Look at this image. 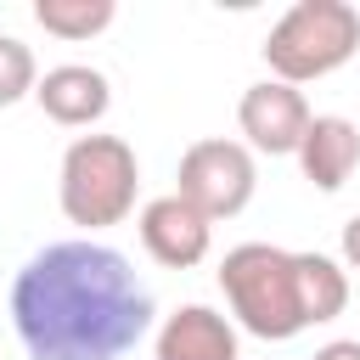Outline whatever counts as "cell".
I'll list each match as a JSON object with an SVG mask.
<instances>
[{"instance_id":"obj_12","label":"cell","mask_w":360,"mask_h":360,"mask_svg":"<svg viewBox=\"0 0 360 360\" xmlns=\"http://www.w3.org/2000/svg\"><path fill=\"white\" fill-rule=\"evenodd\" d=\"M118 17L112 0H34V22L56 39H90Z\"/></svg>"},{"instance_id":"obj_7","label":"cell","mask_w":360,"mask_h":360,"mask_svg":"<svg viewBox=\"0 0 360 360\" xmlns=\"http://www.w3.org/2000/svg\"><path fill=\"white\" fill-rule=\"evenodd\" d=\"M135 225H141V248H146L163 270H191V264H202L208 248H214V219H208L202 208H191L180 191L152 197Z\"/></svg>"},{"instance_id":"obj_1","label":"cell","mask_w":360,"mask_h":360,"mask_svg":"<svg viewBox=\"0 0 360 360\" xmlns=\"http://www.w3.org/2000/svg\"><path fill=\"white\" fill-rule=\"evenodd\" d=\"M152 315V287L107 242H51L11 281V326L28 360H124Z\"/></svg>"},{"instance_id":"obj_2","label":"cell","mask_w":360,"mask_h":360,"mask_svg":"<svg viewBox=\"0 0 360 360\" xmlns=\"http://www.w3.org/2000/svg\"><path fill=\"white\" fill-rule=\"evenodd\" d=\"M219 292H225L236 326L264 338V343H287L309 326L304 298H298V253H287L276 242L231 248L219 259Z\"/></svg>"},{"instance_id":"obj_15","label":"cell","mask_w":360,"mask_h":360,"mask_svg":"<svg viewBox=\"0 0 360 360\" xmlns=\"http://www.w3.org/2000/svg\"><path fill=\"white\" fill-rule=\"evenodd\" d=\"M343 270H360V214L343 225Z\"/></svg>"},{"instance_id":"obj_13","label":"cell","mask_w":360,"mask_h":360,"mask_svg":"<svg viewBox=\"0 0 360 360\" xmlns=\"http://www.w3.org/2000/svg\"><path fill=\"white\" fill-rule=\"evenodd\" d=\"M34 84H39L34 51L17 34H0V107H17L22 96H34Z\"/></svg>"},{"instance_id":"obj_6","label":"cell","mask_w":360,"mask_h":360,"mask_svg":"<svg viewBox=\"0 0 360 360\" xmlns=\"http://www.w3.org/2000/svg\"><path fill=\"white\" fill-rule=\"evenodd\" d=\"M309 101L298 84H281V79H259L242 90L236 101V124L248 135V152H270V158H298V141L309 129Z\"/></svg>"},{"instance_id":"obj_14","label":"cell","mask_w":360,"mask_h":360,"mask_svg":"<svg viewBox=\"0 0 360 360\" xmlns=\"http://www.w3.org/2000/svg\"><path fill=\"white\" fill-rule=\"evenodd\" d=\"M315 360H360V338H332L315 349Z\"/></svg>"},{"instance_id":"obj_10","label":"cell","mask_w":360,"mask_h":360,"mask_svg":"<svg viewBox=\"0 0 360 360\" xmlns=\"http://www.w3.org/2000/svg\"><path fill=\"white\" fill-rule=\"evenodd\" d=\"M152 354L158 360H236V326L208 304H180L174 315H163Z\"/></svg>"},{"instance_id":"obj_5","label":"cell","mask_w":360,"mask_h":360,"mask_svg":"<svg viewBox=\"0 0 360 360\" xmlns=\"http://www.w3.org/2000/svg\"><path fill=\"white\" fill-rule=\"evenodd\" d=\"M180 197L191 208H202L208 219H231L253 202V186H259V169H253V152L242 141H225V135H208V141H191L180 152V174H174Z\"/></svg>"},{"instance_id":"obj_8","label":"cell","mask_w":360,"mask_h":360,"mask_svg":"<svg viewBox=\"0 0 360 360\" xmlns=\"http://www.w3.org/2000/svg\"><path fill=\"white\" fill-rule=\"evenodd\" d=\"M34 101L51 124L62 129H90L107 107H112V84L101 68L90 62H62V68H45L39 84H34Z\"/></svg>"},{"instance_id":"obj_11","label":"cell","mask_w":360,"mask_h":360,"mask_svg":"<svg viewBox=\"0 0 360 360\" xmlns=\"http://www.w3.org/2000/svg\"><path fill=\"white\" fill-rule=\"evenodd\" d=\"M298 298H304V321L326 326L349 309V270L326 253H298Z\"/></svg>"},{"instance_id":"obj_3","label":"cell","mask_w":360,"mask_h":360,"mask_svg":"<svg viewBox=\"0 0 360 360\" xmlns=\"http://www.w3.org/2000/svg\"><path fill=\"white\" fill-rule=\"evenodd\" d=\"M135 191H141V163L124 135H73L68 141L62 174H56V202H62L68 225L107 231V225L129 219Z\"/></svg>"},{"instance_id":"obj_9","label":"cell","mask_w":360,"mask_h":360,"mask_svg":"<svg viewBox=\"0 0 360 360\" xmlns=\"http://www.w3.org/2000/svg\"><path fill=\"white\" fill-rule=\"evenodd\" d=\"M360 163V124H349L343 112H315L304 141H298V169L315 191H338Z\"/></svg>"},{"instance_id":"obj_4","label":"cell","mask_w":360,"mask_h":360,"mask_svg":"<svg viewBox=\"0 0 360 360\" xmlns=\"http://www.w3.org/2000/svg\"><path fill=\"white\" fill-rule=\"evenodd\" d=\"M259 51L270 62V79H281V84L326 79L360 51V11L349 0H298L264 34Z\"/></svg>"}]
</instances>
